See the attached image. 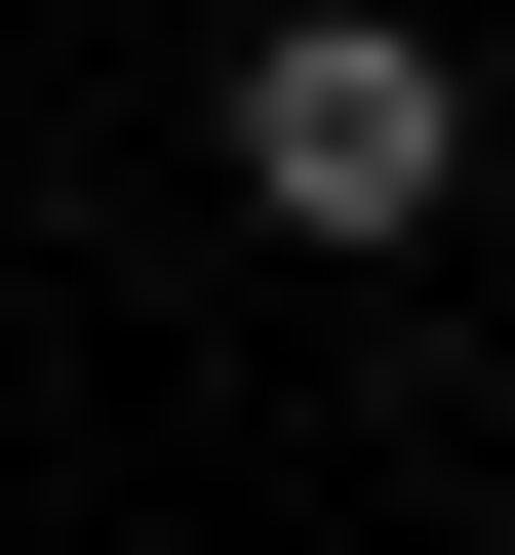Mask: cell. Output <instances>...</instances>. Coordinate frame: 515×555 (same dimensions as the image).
Returning <instances> with one entry per match:
<instances>
[{
	"label": "cell",
	"mask_w": 515,
	"mask_h": 555,
	"mask_svg": "<svg viewBox=\"0 0 515 555\" xmlns=\"http://www.w3.org/2000/svg\"><path fill=\"white\" fill-rule=\"evenodd\" d=\"M239 198L278 238H436V198H476V80H436L397 0H278L239 40Z\"/></svg>",
	"instance_id": "obj_1"
}]
</instances>
